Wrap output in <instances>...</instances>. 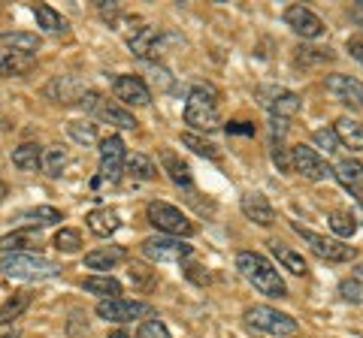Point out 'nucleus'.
<instances>
[{"label": "nucleus", "mask_w": 363, "mask_h": 338, "mask_svg": "<svg viewBox=\"0 0 363 338\" xmlns=\"http://www.w3.org/2000/svg\"><path fill=\"white\" fill-rule=\"evenodd\" d=\"M0 46H4L6 52H16V54H28V58H33V54L40 52V37L37 33H28V30H9V33H0Z\"/></svg>", "instance_id": "obj_19"}, {"label": "nucleus", "mask_w": 363, "mask_h": 338, "mask_svg": "<svg viewBox=\"0 0 363 338\" xmlns=\"http://www.w3.org/2000/svg\"><path fill=\"white\" fill-rule=\"evenodd\" d=\"M236 269H240V275L255 290L264 293V296H272V299L288 296V287H285V281H281L279 269H272L267 257H260L255 251H240L236 254Z\"/></svg>", "instance_id": "obj_1"}, {"label": "nucleus", "mask_w": 363, "mask_h": 338, "mask_svg": "<svg viewBox=\"0 0 363 338\" xmlns=\"http://www.w3.org/2000/svg\"><path fill=\"white\" fill-rule=\"evenodd\" d=\"M182 145H188V148L194 151V154L209 157V161H218V157H221L218 145H212V142H206V139H200L197 133H182Z\"/></svg>", "instance_id": "obj_36"}, {"label": "nucleus", "mask_w": 363, "mask_h": 338, "mask_svg": "<svg viewBox=\"0 0 363 338\" xmlns=\"http://www.w3.org/2000/svg\"><path fill=\"white\" fill-rule=\"evenodd\" d=\"M124 173H128L130 178H136V182H152V178L157 175V166L152 163V157L130 154V157H124Z\"/></svg>", "instance_id": "obj_28"}, {"label": "nucleus", "mask_w": 363, "mask_h": 338, "mask_svg": "<svg viewBox=\"0 0 363 338\" xmlns=\"http://www.w3.org/2000/svg\"><path fill=\"white\" fill-rule=\"evenodd\" d=\"M106 338H130V335H128V332H121V330H118V332H109Z\"/></svg>", "instance_id": "obj_47"}, {"label": "nucleus", "mask_w": 363, "mask_h": 338, "mask_svg": "<svg viewBox=\"0 0 363 338\" xmlns=\"http://www.w3.org/2000/svg\"><path fill=\"white\" fill-rule=\"evenodd\" d=\"M67 163H70V157H67L64 148H49V151H43V169H45V175H52V178H58Z\"/></svg>", "instance_id": "obj_37"}, {"label": "nucleus", "mask_w": 363, "mask_h": 338, "mask_svg": "<svg viewBox=\"0 0 363 338\" xmlns=\"http://www.w3.org/2000/svg\"><path fill=\"white\" fill-rule=\"evenodd\" d=\"M245 320L248 326H255V330L260 332H269V335H294L300 330L297 320L291 317V314H281L276 308H269V305H252L245 311Z\"/></svg>", "instance_id": "obj_6"}, {"label": "nucleus", "mask_w": 363, "mask_h": 338, "mask_svg": "<svg viewBox=\"0 0 363 338\" xmlns=\"http://www.w3.org/2000/svg\"><path fill=\"white\" fill-rule=\"evenodd\" d=\"M13 163L18 169H25V173H37V169H43V148L33 145V142L18 145V148L13 151Z\"/></svg>", "instance_id": "obj_29"}, {"label": "nucleus", "mask_w": 363, "mask_h": 338, "mask_svg": "<svg viewBox=\"0 0 363 338\" xmlns=\"http://www.w3.org/2000/svg\"><path fill=\"white\" fill-rule=\"evenodd\" d=\"M143 254L155 263H182L194 254V247L173 235H152V239L143 242Z\"/></svg>", "instance_id": "obj_7"}, {"label": "nucleus", "mask_w": 363, "mask_h": 338, "mask_svg": "<svg viewBox=\"0 0 363 338\" xmlns=\"http://www.w3.org/2000/svg\"><path fill=\"white\" fill-rule=\"evenodd\" d=\"M330 230L339 235V239H351V235L357 233V221L351 218V211H342V209H336V211H330Z\"/></svg>", "instance_id": "obj_34"}, {"label": "nucleus", "mask_w": 363, "mask_h": 338, "mask_svg": "<svg viewBox=\"0 0 363 338\" xmlns=\"http://www.w3.org/2000/svg\"><path fill=\"white\" fill-rule=\"evenodd\" d=\"M161 163H164V169H167V175L173 178V185H179V187H191V169L182 163L173 151H164V154H161Z\"/></svg>", "instance_id": "obj_32"}, {"label": "nucleus", "mask_w": 363, "mask_h": 338, "mask_svg": "<svg viewBox=\"0 0 363 338\" xmlns=\"http://www.w3.org/2000/svg\"><path fill=\"white\" fill-rule=\"evenodd\" d=\"M100 16L109 25H118V16H121V4H100Z\"/></svg>", "instance_id": "obj_43"}, {"label": "nucleus", "mask_w": 363, "mask_h": 338, "mask_svg": "<svg viewBox=\"0 0 363 338\" xmlns=\"http://www.w3.org/2000/svg\"><path fill=\"white\" fill-rule=\"evenodd\" d=\"M33 18H37V25L49 33H64L67 30V18L58 13V9L45 6V4H37L33 6Z\"/></svg>", "instance_id": "obj_30"}, {"label": "nucleus", "mask_w": 363, "mask_h": 338, "mask_svg": "<svg viewBox=\"0 0 363 338\" xmlns=\"http://www.w3.org/2000/svg\"><path fill=\"white\" fill-rule=\"evenodd\" d=\"M339 293H342V299L351 302V305H363V281L360 278H345L342 284H339Z\"/></svg>", "instance_id": "obj_39"}, {"label": "nucleus", "mask_w": 363, "mask_h": 338, "mask_svg": "<svg viewBox=\"0 0 363 338\" xmlns=\"http://www.w3.org/2000/svg\"><path fill=\"white\" fill-rule=\"evenodd\" d=\"M357 278H360V281H363V263H360V266H357Z\"/></svg>", "instance_id": "obj_50"}, {"label": "nucleus", "mask_w": 363, "mask_h": 338, "mask_svg": "<svg viewBox=\"0 0 363 338\" xmlns=\"http://www.w3.org/2000/svg\"><path fill=\"white\" fill-rule=\"evenodd\" d=\"M242 215L248 221L260 223V227H269V223L276 221V211H272V206L267 202L264 194H245L242 197Z\"/></svg>", "instance_id": "obj_21"}, {"label": "nucleus", "mask_w": 363, "mask_h": 338, "mask_svg": "<svg viewBox=\"0 0 363 338\" xmlns=\"http://www.w3.org/2000/svg\"><path fill=\"white\" fill-rule=\"evenodd\" d=\"M348 52H351V58H357L363 64V40H351L348 42Z\"/></svg>", "instance_id": "obj_44"}, {"label": "nucleus", "mask_w": 363, "mask_h": 338, "mask_svg": "<svg viewBox=\"0 0 363 338\" xmlns=\"http://www.w3.org/2000/svg\"><path fill=\"white\" fill-rule=\"evenodd\" d=\"M82 290L94 293V296H100V299H118L121 281H116L112 275H91V278L82 281Z\"/></svg>", "instance_id": "obj_27"}, {"label": "nucleus", "mask_w": 363, "mask_h": 338, "mask_svg": "<svg viewBox=\"0 0 363 338\" xmlns=\"http://www.w3.org/2000/svg\"><path fill=\"white\" fill-rule=\"evenodd\" d=\"M227 130L230 133H255L252 124H245V121H233V124H227Z\"/></svg>", "instance_id": "obj_45"}, {"label": "nucleus", "mask_w": 363, "mask_h": 338, "mask_svg": "<svg viewBox=\"0 0 363 338\" xmlns=\"http://www.w3.org/2000/svg\"><path fill=\"white\" fill-rule=\"evenodd\" d=\"M0 254H40V235L33 230H16L0 235Z\"/></svg>", "instance_id": "obj_18"}, {"label": "nucleus", "mask_w": 363, "mask_h": 338, "mask_svg": "<svg viewBox=\"0 0 363 338\" xmlns=\"http://www.w3.org/2000/svg\"><path fill=\"white\" fill-rule=\"evenodd\" d=\"M118 227H121V215L112 206L94 209L88 215V230L94 233V235H100V239H109L112 233H118Z\"/></svg>", "instance_id": "obj_20"}, {"label": "nucleus", "mask_w": 363, "mask_h": 338, "mask_svg": "<svg viewBox=\"0 0 363 338\" xmlns=\"http://www.w3.org/2000/svg\"><path fill=\"white\" fill-rule=\"evenodd\" d=\"M0 272L13 281H45L61 275V266L45 260L43 254H4L0 257Z\"/></svg>", "instance_id": "obj_3"}, {"label": "nucleus", "mask_w": 363, "mask_h": 338, "mask_svg": "<svg viewBox=\"0 0 363 338\" xmlns=\"http://www.w3.org/2000/svg\"><path fill=\"white\" fill-rule=\"evenodd\" d=\"M185 124L200 133H209L221 124V109H218V94L209 85H197L185 100Z\"/></svg>", "instance_id": "obj_2"}, {"label": "nucleus", "mask_w": 363, "mask_h": 338, "mask_svg": "<svg viewBox=\"0 0 363 338\" xmlns=\"http://www.w3.org/2000/svg\"><path fill=\"white\" fill-rule=\"evenodd\" d=\"M185 275L191 278V281H194V284H209V272H206V269H203V266H197V263H188L185 266Z\"/></svg>", "instance_id": "obj_42"}, {"label": "nucleus", "mask_w": 363, "mask_h": 338, "mask_svg": "<svg viewBox=\"0 0 363 338\" xmlns=\"http://www.w3.org/2000/svg\"><path fill=\"white\" fill-rule=\"evenodd\" d=\"M164 40H167V33L157 30V28H149V25H140V28L128 30V46H130V52L136 54V58H143V61H157L161 58L164 54Z\"/></svg>", "instance_id": "obj_8"}, {"label": "nucleus", "mask_w": 363, "mask_h": 338, "mask_svg": "<svg viewBox=\"0 0 363 338\" xmlns=\"http://www.w3.org/2000/svg\"><path fill=\"white\" fill-rule=\"evenodd\" d=\"M333 133H336L339 145H348L351 151H363V124L360 121H354V118H339Z\"/></svg>", "instance_id": "obj_24"}, {"label": "nucleus", "mask_w": 363, "mask_h": 338, "mask_svg": "<svg viewBox=\"0 0 363 338\" xmlns=\"http://www.w3.org/2000/svg\"><path fill=\"white\" fill-rule=\"evenodd\" d=\"M145 215H149V223L155 230H161L164 235H173V239H188V235L197 233L194 221H188V215H182V209L169 206V202H161V199L149 202Z\"/></svg>", "instance_id": "obj_4"}, {"label": "nucleus", "mask_w": 363, "mask_h": 338, "mask_svg": "<svg viewBox=\"0 0 363 338\" xmlns=\"http://www.w3.org/2000/svg\"><path fill=\"white\" fill-rule=\"evenodd\" d=\"M333 175H336V182L342 185L348 194L363 206V163L354 161V157H345V161H339V163H336Z\"/></svg>", "instance_id": "obj_16"}, {"label": "nucleus", "mask_w": 363, "mask_h": 338, "mask_svg": "<svg viewBox=\"0 0 363 338\" xmlns=\"http://www.w3.org/2000/svg\"><path fill=\"white\" fill-rule=\"evenodd\" d=\"M312 139H315V145H318V148H324L327 154H333V151L339 148V139H336V133H333V130H327V127H324V130H315V136H312Z\"/></svg>", "instance_id": "obj_41"}, {"label": "nucleus", "mask_w": 363, "mask_h": 338, "mask_svg": "<svg viewBox=\"0 0 363 338\" xmlns=\"http://www.w3.org/2000/svg\"><path fill=\"white\" fill-rule=\"evenodd\" d=\"M285 25L303 40H318V37H324V30H327L324 21L318 18L312 9H306L300 4H294V6L285 9Z\"/></svg>", "instance_id": "obj_14"}, {"label": "nucleus", "mask_w": 363, "mask_h": 338, "mask_svg": "<svg viewBox=\"0 0 363 338\" xmlns=\"http://www.w3.org/2000/svg\"><path fill=\"white\" fill-rule=\"evenodd\" d=\"M124 257H128V251L118 245H109V247H97V251H91L85 254V266L88 269H94V272H106V269L112 266H118Z\"/></svg>", "instance_id": "obj_23"}, {"label": "nucleus", "mask_w": 363, "mask_h": 338, "mask_svg": "<svg viewBox=\"0 0 363 338\" xmlns=\"http://www.w3.org/2000/svg\"><path fill=\"white\" fill-rule=\"evenodd\" d=\"M124 157H128V151H124V142L116 133L100 142V182H118L124 175Z\"/></svg>", "instance_id": "obj_10"}, {"label": "nucleus", "mask_w": 363, "mask_h": 338, "mask_svg": "<svg viewBox=\"0 0 363 338\" xmlns=\"http://www.w3.org/2000/svg\"><path fill=\"white\" fill-rule=\"evenodd\" d=\"M18 227H28V230H37V227H52V223L61 221V211L52 209V206H37V209H25L13 218Z\"/></svg>", "instance_id": "obj_22"}, {"label": "nucleus", "mask_w": 363, "mask_h": 338, "mask_svg": "<svg viewBox=\"0 0 363 338\" xmlns=\"http://www.w3.org/2000/svg\"><path fill=\"white\" fill-rule=\"evenodd\" d=\"M55 247H58L61 254H76L79 247H82V233L70 230V227H61L58 233H55Z\"/></svg>", "instance_id": "obj_38"}, {"label": "nucleus", "mask_w": 363, "mask_h": 338, "mask_svg": "<svg viewBox=\"0 0 363 338\" xmlns=\"http://www.w3.org/2000/svg\"><path fill=\"white\" fill-rule=\"evenodd\" d=\"M291 227L318 257H321V260H327V263H348V260H354V247H351V245H342L339 239H327V235H321V233L306 230L303 223H297V221H294Z\"/></svg>", "instance_id": "obj_5"}, {"label": "nucleus", "mask_w": 363, "mask_h": 338, "mask_svg": "<svg viewBox=\"0 0 363 338\" xmlns=\"http://www.w3.org/2000/svg\"><path fill=\"white\" fill-rule=\"evenodd\" d=\"M327 91H330L342 106L351 109H363V82L354 76H345V73H333L327 76Z\"/></svg>", "instance_id": "obj_15"}, {"label": "nucleus", "mask_w": 363, "mask_h": 338, "mask_svg": "<svg viewBox=\"0 0 363 338\" xmlns=\"http://www.w3.org/2000/svg\"><path fill=\"white\" fill-rule=\"evenodd\" d=\"M269 251H272V257H276V260L281 263V269H288L291 275H306V272H309V266H306L303 254L291 251L288 245H281V242H269Z\"/></svg>", "instance_id": "obj_26"}, {"label": "nucleus", "mask_w": 363, "mask_h": 338, "mask_svg": "<svg viewBox=\"0 0 363 338\" xmlns=\"http://www.w3.org/2000/svg\"><path fill=\"white\" fill-rule=\"evenodd\" d=\"M351 21H354L357 28H363V4H354V6H351Z\"/></svg>", "instance_id": "obj_46"}, {"label": "nucleus", "mask_w": 363, "mask_h": 338, "mask_svg": "<svg viewBox=\"0 0 363 338\" xmlns=\"http://www.w3.org/2000/svg\"><path fill=\"white\" fill-rule=\"evenodd\" d=\"M291 169L297 175H303L306 182H324L327 175H330V166L321 154L309 145H294L291 148Z\"/></svg>", "instance_id": "obj_9"}, {"label": "nucleus", "mask_w": 363, "mask_h": 338, "mask_svg": "<svg viewBox=\"0 0 363 338\" xmlns=\"http://www.w3.org/2000/svg\"><path fill=\"white\" fill-rule=\"evenodd\" d=\"M28 70H30L28 54H16V52L0 49V76H18V73H28Z\"/></svg>", "instance_id": "obj_33"}, {"label": "nucleus", "mask_w": 363, "mask_h": 338, "mask_svg": "<svg viewBox=\"0 0 363 338\" xmlns=\"http://www.w3.org/2000/svg\"><path fill=\"white\" fill-rule=\"evenodd\" d=\"M0 338H21V332H6V335H0Z\"/></svg>", "instance_id": "obj_49"}, {"label": "nucleus", "mask_w": 363, "mask_h": 338, "mask_svg": "<svg viewBox=\"0 0 363 338\" xmlns=\"http://www.w3.org/2000/svg\"><path fill=\"white\" fill-rule=\"evenodd\" d=\"M136 338H169V330H167V326L157 320V317H152V320H143V323H140V330H136Z\"/></svg>", "instance_id": "obj_40"}, {"label": "nucleus", "mask_w": 363, "mask_h": 338, "mask_svg": "<svg viewBox=\"0 0 363 338\" xmlns=\"http://www.w3.org/2000/svg\"><path fill=\"white\" fill-rule=\"evenodd\" d=\"M82 94H85V88H82V82H79L76 76H55L52 82L45 85V97H49L52 103H61V106L79 103Z\"/></svg>", "instance_id": "obj_17"}, {"label": "nucleus", "mask_w": 363, "mask_h": 338, "mask_svg": "<svg viewBox=\"0 0 363 338\" xmlns=\"http://www.w3.org/2000/svg\"><path fill=\"white\" fill-rule=\"evenodd\" d=\"M4 197H6V185L0 182V202H4Z\"/></svg>", "instance_id": "obj_48"}, {"label": "nucleus", "mask_w": 363, "mask_h": 338, "mask_svg": "<svg viewBox=\"0 0 363 338\" xmlns=\"http://www.w3.org/2000/svg\"><path fill=\"white\" fill-rule=\"evenodd\" d=\"M28 305H30V293H13V296L0 305V326H6V323H13L16 317H21Z\"/></svg>", "instance_id": "obj_31"}, {"label": "nucleus", "mask_w": 363, "mask_h": 338, "mask_svg": "<svg viewBox=\"0 0 363 338\" xmlns=\"http://www.w3.org/2000/svg\"><path fill=\"white\" fill-rule=\"evenodd\" d=\"M112 94L128 106H149L152 103L149 85H145L140 76H130V73H121V76L112 78Z\"/></svg>", "instance_id": "obj_13"}, {"label": "nucleus", "mask_w": 363, "mask_h": 338, "mask_svg": "<svg viewBox=\"0 0 363 338\" xmlns=\"http://www.w3.org/2000/svg\"><path fill=\"white\" fill-rule=\"evenodd\" d=\"M94 112H97V115L104 118V121L116 124V127H121V130H136V127H140V121H136L128 109H121V106H116V103H109V100H100Z\"/></svg>", "instance_id": "obj_25"}, {"label": "nucleus", "mask_w": 363, "mask_h": 338, "mask_svg": "<svg viewBox=\"0 0 363 338\" xmlns=\"http://www.w3.org/2000/svg\"><path fill=\"white\" fill-rule=\"evenodd\" d=\"M145 314H152V308L145 302H136V299H100L97 302V317H104L109 323H130V320H140Z\"/></svg>", "instance_id": "obj_11"}, {"label": "nucleus", "mask_w": 363, "mask_h": 338, "mask_svg": "<svg viewBox=\"0 0 363 338\" xmlns=\"http://www.w3.org/2000/svg\"><path fill=\"white\" fill-rule=\"evenodd\" d=\"M67 133H70V139L85 145V148H91V145H97V127L88 121H70L67 124Z\"/></svg>", "instance_id": "obj_35"}, {"label": "nucleus", "mask_w": 363, "mask_h": 338, "mask_svg": "<svg viewBox=\"0 0 363 338\" xmlns=\"http://www.w3.org/2000/svg\"><path fill=\"white\" fill-rule=\"evenodd\" d=\"M260 103H264L269 112H272V118H294L300 112L303 106V100L300 94H294L288 91V88H279V85H272V88H260Z\"/></svg>", "instance_id": "obj_12"}]
</instances>
